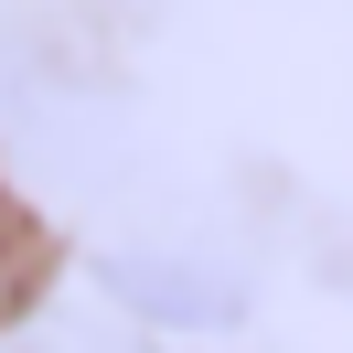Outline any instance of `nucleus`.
<instances>
[{
    "label": "nucleus",
    "mask_w": 353,
    "mask_h": 353,
    "mask_svg": "<svg viewBox=\"0 0 353 353\" xmlns=\"http://www.w3.org/2000/svg\"><path fill=\"white\" fill-rule=\"evenodd\" d=\"M108 289L129 310H150V321H172V332H225L246 310V279L225 257H193V246H129L108 268Z\"/></svg>",
    "instance_id": "obj_1"
}]
</instances>
